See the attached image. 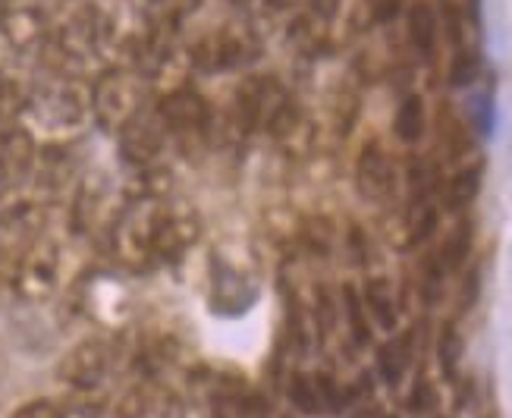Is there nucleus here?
<instances>
[{
    "mask_svg": "<svg viewBox=\"0 0 512 418\" xmlns=\"http://www.w3.org/2000/svg\"><path fill=\"white\" fill-rule=\"evenodd\" d=\"M164 198H129L110 224V249L129 271L154 268V230Z\"/></svg>",
    "mask_w": 512,
    "mask_h": 418,
    "instance_id": "f257e3e1",
    "label": "nucleus"
},
{
    "mask_svg": "<svg viewBox=\"0 0 512 418\" xmlns=\"http://www.w3.org/2000/svg\"><path fill=\"white\" fill-rule=\"evenodd\" d=\"M148 101V82L129 66H107L92 82V117L101 129L120 132L129 120H136Z\"/></svg>",
    "mask_w": 512,
    "mask_h": 418,
    "instance_id": "f03ea898",
    "label": "nucleus"
},
{
    "mask_svg": "<svg viewBox=\"0 0 512 418\" xmlns=\"http://www.w3.org/2000/svg\"><path fill=\"white\" fill-rule=\"evenodd\" d=\"M92 114V88H85L66 73H54L29 88L26 117L44 129H73Z\"/></svg>",
    "mask_w": 512,
    "mask_h": 418,
    "instance_id": "7ed1b4c3",
    "label": "nucleus"
},
{
    "mask_svg": "<svg viewBox=\"0 0 512 418\" xmlns=\"http://www.w3.org/2000/svg\"><path fill=\"white\" fill-rule=\"evenodd\" d=\"M261 57V41L246 22H224L220 29L202 35L189 51V63L205 73L246 70Z\"/></svg>",
    "mask_w": 512,
    "mask_h": 418,
    "instance_id": "20e7f679",
    "label": "nucleus"
},
{
    "mask_svg": "<svg viewBox=\"0 0 512 418\" xmlns=\"http://www.w3.org/2000/svg\"><path fill=\"white\" fill-rule=\"evenodd\" d=\"M60 283V246L51 236L32 239L10 271V286L22 302H48Z\"/></svg>",
    "mask_w": 512,
    "mask_h": 418,
    "instance_id": "39448f33",
    "label": "nucleus"
},
{
    "mask_svg": "<svg viewBox=\"0 0 512 418\" xmlns=\"http://www.w3.org/2000/svg\"><path fill=\"white\" fill-rule=\"evenodd\" d=\"M202 236V217L189 202L180 198H164L158 214V230H154V261L170 264L180 261Z\"/></svg>",
    "mask_w": 512,
    "mask_h": 418,
    "instance_id": "423d86ee",
    "label": "nucleus"
},
{
    "mask_svg": "<svg viewBox=\"0 0 512 418\" xmlns=\"http://www.w3.org/2000/svg\"><path fill=\"white\" fill-rule=\"evenodd\" d=\"M154 114L161 117L167 132L176 139H205L211 129V107L189 85L164 92L158 107H154Z\"/></svg>",
    "mask_w": 512,
    "mask_h": 418,
    "instance_id": "0eeeda50",
    "label": "nucleus"
},
{
    "mask_svg": "<svg viewBox=\"0 0 512 418\" xmlns=\"http://www.w3.org/2000/svg\"><path fill=\"white\" fill-rule=\"evenodd\" d=\"M110 368H114V346L101 337H88L57 362V378L73 390H98Z\"/></svg>",
    "mask_w": 512,
    "mask_h": 418,
    "instance_id": "6e6552de",
    "label": "nucleus"
},
{
    "mask_svg": "<svg viewBox=\"0 0 512 418\" xmlns=\"http://www.w3.org/2000/svg\"><path fill=\"white\" fill-rule=\"evenodd\" d=\"M0 35L13 51H38L51 38V19L38 0L0 4Z\"/></svg>",
    "mask_w": 512,
    "mask_h": 418,
    "instance_id": "1a4fd4ad",
    "label": "nucleus"
},
{
    "mask_svg": "<svg viewBox=\"0 0 512 418\" xmlns=\"http://www.w3.org/2000/svg\"><path fill=\"white\" fill-rule=\"evenodd\" d=\"M167 126L161 123V117L154 110H142L136 120H129L120 132H117V142H120V154L129 167H154L161 158V151L167 145Z\"/></svg>",
    "mask_w": 512,
    "mask_h": 418,
    "instance_id": "9d476101",
    "label": "nucleus"
},
{
    "mask_svg": "<svg viewBox=\"0 0 512 418\" xmlns=\"http://www.w3.org/2000/svg\"><path fill=\"white\" fill-rule=\"evenodd\" d=\"M41 227H44V211L35 202H16L0 211V271L7 277L22 249L41 236Z\"/></svg>",
    "mask_w": 512,
    "mask_h": 418,
    "instance_id": "9b49d317",
    "label": "nucleus"
},
{
    "mask_svg": "<svg viewBox=\"0 0 512 418\" xmlns=\"http://www.w3.org/2000/svg\"><path fill=\"white\" fill-rule=\"evenodd\" d=\"M117 418H186V403L180 393L161 381H139L129 387L114 409Z\"/></svg>",
    "mask_w": 512,
    "mask_h": 418,
    "instance_id": "f8f14e48",
    "label": "nucleus"
},
{
    "mask_svg": "<svg viewBox=\"0 0 512 418\" xmlns=\"http://www.w3.org/2000/svg\"><path fill=\"white\" fill-rule=\"evenodd\" d=\"M289 400L305 415H340L349 406V393L337 387V381L330 374H296L289 384Z\"/></svg>",
    "mask_w": 512,
    "mask_h": 418,
    "instance_id": "ddd939ff",
    "label": "nucleus"
},
{
    "mask_svg": "<svg viewBox=\"0 0 512 418\" xmlns=\"http://www.w3.org/2000/svg\"><path fill=\"white\" fill-rule=\"evenodd\" d=\"M396 186V170L384 145L368 142L355 161V189L365 202H384Z\"/></svg>",
    "mask_w": 512,
    "mask_h": 418,
    "instance_id": "4468645a",
    "label": "nucleus"
},
{
    "mask_svg": "<svg viewBox=\"0 0 512 418\" xmlns=\"http://www.w3.org/2000/svg\"><path fill=\"white\" fill-rule=\"evenodd\" d=\"M38 158V148L29 129H22L16 123L0 126V167L10 173V180H22L26 173H32Z\"/></svg>",
    "mask_w": 512,
    "mask_h": 418,
    "instance_id": "2eb2a0df",
    "label": "nucleus"
},
{
    "mask_svg": "<svg viewBox=\"0 0 512 418\" xmlns=\"http://www.w3.org/2000/svg\"><path fill=\"white\" fill-rule=\"evenodd\" d=\"M406 29H409V41L418 57L431 60L437 54V35H440V19L434 13V7L428 0H415L406 13Z\"/></svg>",
    "mask_w": 512,
    "mask_h": 418,
    "instance_id": "dca6fc26",
    "label": "nucleus"
},
{
    "mask_svg": "<svg viewBox=\"0 0 512 418\" xmlns=\"http://www.w3.org/2000/svg\"><path fill=\"white\" fill-rule=\"evenodd\" d=\"M198 7H202V0H151L145 13V26L154 35L173 38Z\"/></svg>",
    "mask_w": 512,
    "mask_h": 418,
    "instance_id": "f3484780",
    "label": "nucleus"
},
{
    "mask_svg": "<svg viewBox=\"0 0 512 418\" xmlns=\"http://www.w3.org/2000/svg\"><path fill=\"white\" fill-rule=\"evenodd\" d=\"M412 365V334H399L377 349V371L387 387H396Z\"/></svg>",
    "mask_w": 512,
    "mask_h": 418,
    "instance_id": "a211bd4d",
    "label": "nucleus"
},
{
    "mask_svg": "<svg viewBox=\"0 0 512 418\" xmlns=\"http://www.w3.org/2000/svg\"><path fill=\"white\" fill-rule=\"evenodd\" d=\"M104 202H107V186L101 180H85L79 186L76 202H73V227H76V233H88L98 224Z\"/></svg>",
    "mask_w": 512,
    "mask_h": 418,
    "instance_id": "6ab92c4d",
    "label": "nucleus"
},
{
    "mask_svg": "<svg viewBox=\"0 0 512 418\" xmlns=\"http://www.w3.org/2000/svg\"><path fill=\"white\" fill-rule=\"evenodd\" d=\"M362 302L368 308V315L374 318V324L381 330H396L399 324V312H396V299H393V290L387 280H371L362 293Z\"/></svg>",
    "mask_w": 512,
    "mask_h": 418,
    "instance_id": "aec40b11",
    "label": "nucleus"
},
{
    "mask_svg": "<svg viewBox=\"0 0 512 418\" xmlns=\"http://www.w3.org/2000/svg\"><path fill=\"white\" fill-rule=\"evenodd\" d=\"M425 129H428L425 101H421L418 95L403 98V104H399V110H396V120H393L396 139L406 142V145H415V142H421V136H425Z\"/></svg>",
    "mask_w": 512,
    "mask_h": 418,
    "instance_id": "412c9836",
    "label": "nucleus"
},
{
    "mask_svg": "<svg viewBox=\"0 0 512 418\" xmlns=\"http://www.w3.org/2000/svg\"><path fill=\"white\" fill-rule=\"evenodd\" d=\"M472 242H475V230H472V220H459V224L453 227V233L447 236V242H443L440 249V264L450 271H459L465 261H469V252H472Z\"/></svg>",
    "mask_w": 512,
    "mask_h": 418,
    "instance_id": "4be33fe9",
    "label": "nucleus"
},
{
    "mask_svg": "<svg viewBox=\"0 0 512 418\" xmlns=\"http://www.w3.org/2000/svg\"><path fill=\"white\" fill-rule=\"evenodd\" d=\"M481 173H484L481 164H469L453 176L450 186H447V208L450 211H465L475 202L478 192H481Z\"/></svg>",
    "mask_w": 512,
    "mask_h": 418,
    "instance_id": "5701e85b",
    "label": "nucleus"
},
{
    "mask_svg": "<svg viewBox=\"0 0 512 418\" xmlns=\"http://www.w3.org/2000/svg\"><path fill=\"white\" fill-rule=\"evenodd\" d=\"M29 88L22 79L10 76V73H0V123H13L16 117L26 114V104H29Z\"/></svg>",
    "mask_w": 512,
    "mask_h": 418,
    "instance_id": "b1692460",
    "label": "nucleus"
},
{
    "mask_svg": "<svg viewBox=\"0 0 512 418\" xmlns=\"http://www.w3.org/2000/svg\"><path fill=\"white\" fill-rule=\"evenodd\" d=\"M462 334L456 330V324H447L440 330V340H437V362L443 371V381H459V365H462Z\"/></svg>",
    "mask_w": 512,
    "mask_h": 418,
    "instance_id": "393cba45",
    "label": "nucleus"
},
{
    "mask_svg": "<svg viewBox=\"0 0 512 418\" xmlns=\"http://www.w3.org/2000/svg\"><path fill=\"white\" fill-rule=\"evenodd\" d=\"M437 220H440V211L431 205V195L415 198L412 208H409V246L428 242L437 230Z\"/></svg>",
    "mask_w": 512,
    "mask_h": 418,
    "instance_id": "a878e982",
    "label": "nucleus"
},
{
    "mask_svg": "<svg viewBox=\"0 0 512 418\" xmlns=\"http://www.w3.org/2000/svg\"><path fill=\"white\" fill-rule=\"evenodd\" d=\"M343 312H346L355 346H368L371 343V321H368V308L362 302V293L355 290V286H343Z\"/></svg>",
    "mask_w": 512,
    "mask_h": 418,
    "instance_id": "bb28decb",
    "label": "nucleus"
},
{
    "mask_svg": "<svg viewBox=\"0 0 512 418\" xmlns=\"http://www.w3.org/2000/svg\"><path fill=\"white\" fill-rule=\"evenodd\" d=\"M478 57L472 54V51H465V48H459V54L453 57V66H450V82L456 85V88H462V85H472L475 79H478Z\"/></svg>",
    "mask_w": 512,
    "mask_h": 418,
    "instance_id": "cd10ccee",
    "label": "nucleus"
},
{
    "mask_svg": "<svg viewBox=\"0 0 512 418\" xmlns=\"http://www.w3.org/2000/svg\"><path fill=\"white\" fill-rule=\"evenodd\" d=\"M10 418H66V412L54 400H32L26 406H19Z\"/></svg>",
    "mask_w": 512,
    "mask_h": 418,
    "instance_id": "c85d7f7f",
    "label": "nucleus"
},
{
    "mask_svg": "<svg viewBox=\"0 0 512 418\" xmlns=\"http://www.w3.org/2000/svg\"><path fill=\"white\" fill-rule=\"evenodd\" d=\"M434 403H437L434 387L425 378H418L415 387H412V396H409V409L412 412H428V409H434Z\"/></svg>",
    "mask_w": 512,
    "mask_h": 418,
    "instance_id": "c756f323",
    "label": "nucleus"
},
{
    "mask_svg": "<svg viewBox=\"0 0 512 418\" xmlns=\"http://www.w3.org/2000/svg\"><path fill=\"white\" fill-rule=\"evenodd\" d=\"M403 13V0H374V19L377 22H390Z\"/></svg>",
    "mask_w": 512,
    "mask_h": 418,
    "instance_id": "7c9ffc66",
    "label": "nucleus"
},
{
    "mask_svg": "<svg viewBox=\"0 0 512 418\" xmlns=\"http://www.w3.org/2000/svg\"><path fill=\"white\" fill-rule=\"evenodd\" d=\"M340 4H343V0H311V10H315L321 19H333L340 10Z\"/></svg>",
    "mask_w": 512,
    "mask_h": 418,
    "instance_id": "2f4dec72",
    "label": "nucleus"
},
{
    "mask_svg": "<svg viewBox=\"0 0 512 418\" xmlns=\"http://www.w3.org/2000/svg\"><path fill=\"white\" fill-rule=\"evenodd\" d=\"M478 286H481V280H478V271H472V274H469V280H465L462 308H472V305H475V293H478Z\"/></svg>",
    "mask_w": 512,
    "mask_h": 418,
    "instance_id": "473e14b6",
    "label": "nucleus"
},
{
    "mask_svg": "<svg viewBox=\"0 0 512 418\" xmlns=\"http://www.w3.org/2000/svg\"><path fill=\"white\" fill-rule=\"evenodd\" d=\"M13 186V180H10V173L4 170V167H0V198H4L7 195V189Z\"/></svg>",
    "mask_w": 512,
    "mask_h": 418,
    "instance_id": "72a5a7b5",
    "label": "nucleus"
},
{
    "mask_svg": "<svg viewBox=\"0 0 512 418\" xmlns=\"http://www.w3.org/2000/svg\"><path fill=\"white\" fill-rule=\"evenodd\" d=\"M0 4H7V0H0Z\"/></svg>",
    "mask_w": 512,
    "mask_h": 418,
    "instance_id": "f704fd0d",
    "label": "nucleus"
},
{
    "mask_svg": "<svg viewBox=\"0 0 512 418\" xmlns=\"http://www.w3.org/2000/svg\"><path fill=\"white\" fill-rule=\"evenodd\" d=\"M114 418H117V415H114Z\"/></svg>",
    "mask_w": 512,
    "mask_h": 418,
    "instance_id": "c9c22d12",
    "label": "nucleus"
}]
</instances>
